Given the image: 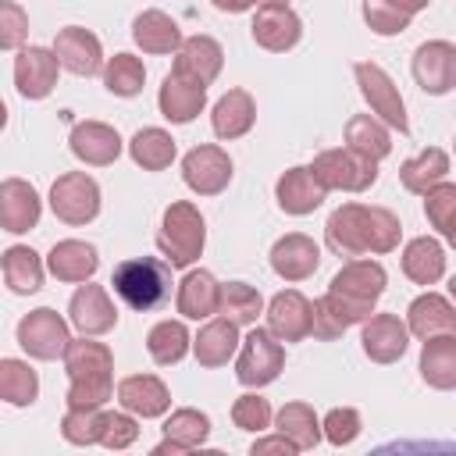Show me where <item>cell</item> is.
I'll use <instances>...</instances> for the list:
<instances>
[{"mask_svg": "<svg viewBox=\"0 0 456 456\" xmlns=\"http://www.w3.org/2000/svg\"><path fill=\"white\" fill-rule=\"evenodd\" d=\"M385 292V267L374 260H353L346 264L328 292L314 303V335L331 342L338 338L349 324H360L374 314V303Z\"/></svg>", "mask_w": 456, "mask_h": 456, "instance_id": "obj_1", "label": "cell"}, {"mask_svg": "<svg viewBox=\"0 0 456 456\" xmlns=\"http://www.w3.org/2000/svg\"><path fill=\"white\" fill-rule=\"evenodd\" d=\"M399 217L385 207H363V203H346L338 207L328 224V246L342 256H363V253H388L399 246Z\"/></svg>", "mask_w": 456, "mask_h": 456, "instance_id": "obj_2", "label": "cell"}, {"mask_svg": "<svg viewBox=\"0 0 456 456\" xmlns=\"http://www.w3.org/2000/svg\"><path fill=\"white\" fill-rule=\"evenodd\" d=\"M64 367L71 378L68 388V406L71 410H93L103 406L110 399L114 388V360L110 349L103 342H89V338H71L64 349Z\"/></svg>", "mask_w": 456, "mask_h": 456, "instance_id": "obj_3", "label": "cell"}, {"mask_svg": "<svg viewBox=\"0 0 456 456\" xmlns=\"http://www.w3.org/2000/svg\"><path fill=\"white\" fill-rule=\"evenodd\" d=\"M110 285L121 296V303L146 314L171 299V267L153 256H135V260H125L114 267Z\"/></svg>", "mask_w": 456, "mask_h": 456, "instance_id": "obj_4", "label": "cell"}, {"mask_svg": "<svg viewBox=\"0 0 456 456\" xmlns=\"http://www.w3.org/2000/svg\"><path fill=\"white\" fill-rule=\"evenodd\" d=\"M203 242H207V228H203L200 210L192 203H185V200L171 203L164 210L160 232H157V246L167 256V264L171 267H189L203 253Z\"/></svg>", "mask_w": 456, "mask_h": 456, "instance_id": "obj_5", "label": "cell"}, {"mask_svg": "<svg viewBox=\"0 0 456 456\" xmlns=\"http://www.w3.org/2000/svg\"><path fill=\"white\" fill-rule=\"evenodd\" d=\"M310 171L324 189H342V192H363L378 182V160L356 153V150H324L314 157Z\"/></svg>", "mask_w": 456, "mask_h": 456, "instance_id": "obj_6", "label": "cell"}, {"mask_svg": "<svg viewBox=\"0 0 456 456\" xmlns=\"http://www.w3.org/2000/svg\"><path fill=\"white\" fill-rule=\"evenodd\" d=\"M353 75H356V86H360L363 100L370 103V110H374L385 125H392V128H399V132L406 135V132H410L406 107H403V96H399L395 82L385 75V68L374 64V61H360V64L353 68Z\"/></svg>", "mask_w": 456, "mask_h": 456, "instance_id": "obj_7", "label": "cell"}, {"mask_svg": "<svg viewBox=\"0 0 456 456\" xmlns=\"http://www.w3.org/2000/svg\"><path fill=\"white\" fill-rule=\"evenodd\" d=\"M50 207L68 224H86L100 214V185L86 171H68L50 189Z\"/></svg>", "mask_w": 456, "mask_h": 456, "instance_id": "obj_8", "label": "cell"}, {"mask_svg": "<svg viewBox=\"0 0 456 456\" xmlns=\"http://www.w3.org/2000/svg\"><path fill=\"white\" fill-rule=\"evenodd\" d=\"M281 363H285V349L274 342L271 328H253L242 342V353H239V363H235V378L249 388H260L267 381H274L281 374Z\"/></svg>", "mask_w": 456, "mask_h": 456, "instance_id": "obj_9", "label": "cell"}, {"mask_svg": "<svg viewBox=\"0 0 456 456\" xmlns=\"http://www.w3.org/2000/svg\"><path fill=\"white\" fill-rule=\"evenodd\" d=\"M68 324L50 310V306H39V310H32L28 317H21V324H18V346L28 353V356H36V360H57V356H64V349H68Z\"/></svg>", "mask_w": 456, "mask_h": 456, "instance_id": "obj_10", "label": "cell"}, {"mask_svg": "<svg viewBox=\"0 0 456 456\" xmlns=\"http://www.w3.org/2000/svg\"><path fill=\"white\" fill-rule=\"evenodd\" d=\"M413 78L424 93L442 96L456 86V46L445 39L420 43L413 53Z\"/></svg>", "mask_w": 456, "mask_h": 456, "instance_id": "obj_11", "label": "cell"}, {"mask_svg": "<svg viewBox=\"0 0 456 456\" xmlns=\"http://www.w3.org/2000/svg\"><path fill=\"white\" fill-rule=\"evenodd\" d=\"M182 178L200 196H217L232 182V160L221 146H196L182 160Z\"/></svg>", "mask_w": 456, "mask_h": 456, "instance_id": "obj_12", "label": "cell"}, {"mask_svg": "<svg viewBox=\"0 0 456 456\" xmlns=\"http://www.w3.org/2000/svg\"><path fill=\"white\" fill-rule=\"evenodd\" d=\"M267 328L278 342H299V338L314 335V303L306 296H299L296 289L278 292L267 306Z\"/></svg>", "mask_w": 456, "mask_h": 456, "instance_id": "obj_13", "label": "cell"}, {"mask_svg": "<svg viewBox=\"0 0 456 456\" xmlns=\"http://www.w3.org/2000/svg\"><path fill=\"white\" fill-rule=\"evenodd\" d=\"M57 53L43 50V46H28L14 57V86L25 100H43L50 96V89L57 86Z\"/></svg>", "mask_w": 456, "mask_h": 456, "instance_id": "obj_14", "label": "cell"}, {"mask_svg": "<svg viewBox=\"0 0 456 456\" xmlns=\"http://www.w3.org/2000/svg\"><path fill=\"white\" fill-rule=\"evenodd\" d=\"M406 338H410V328L395 317V314H374L363 321V353L374 360V363H395L403 353H406Z\"/></svg>", "mask_w": 456, "mask_h": 456, "instance_id": "obj_15", "label": "cell"}, {"mask_svg": "<svg viewBox=\"0 0 456 456\" xmlns=\"http://www.w3.org/2000/svg\"><path fill=\"white\" fill-rule=\"evenodd\" d=\"M68 317L82 335H103L118 324V310L100 285H78V292L68 303Z\"/></svg>", "mask_w": 456, "mask_h": 456, "instance_id": "obj_16", "label": "cell"}, {"mask_svg": "<svg viewBox=\"0 0 456 456\" xmlns=\"http://www.w3.org/2000/svg\"><path fill=\"white\" fill-rule=\"evenodd\" d=\"M249 28H253V39L264 50H274V53L292 50L299 43V36H303V25L289 11V4H267V7H260Z\"/></svg>", "mask_w": 456, "mask_h": 456, "instance_id": "obj_17", "label": "cell"}, {"mask_svg": "<svg viewBox=\"0 0 456 456\" xmlns=\"http://www.w3.org/2000/svg\"><path fill=\"white\" fill-rule=\"evenodd\" d=\"M53 53H57L61 68H68L71 75H86V78L96 75V71H100V61H103L100 39H96L89 28H78V25H68V28L57 32Z\"/></svg>", "mask_w": 456, "mask_h": 456, "instance_id": "obj_18", "label": "cell"}, {"mask_svg": "<svg viewBox=\"0 0 456 456\" xmlns=\"http://www.w3.org/2000/svg\"><path fill=\"white\" fill-rule=\"evenodd\" d=\"M317 264H321L317 242L306 239V235H299V232H292V235H285V239H278V242L271 246V267H274V274L285 278V281H303V278H310V274L317 271Z\"/></svg>", "mask_w": 456, "mask_h": 456, "instance_id": "obj_19", "label": "cell"}, {"mask_svg": "<svg viewBox=\"0 0 456 456\" xmlns=\"http://www.w3.org/2000/svg\"><path fill=\"white\" fill-rule=\"evenodd\" d=\"M157 100H160V114H164L167 121L185 125V121H192V118L203 110V103H207V86L196 82V78H189V75L171 71V75L164 78Z\"/></svg>", "mask_w": 456, "mask_h": 456, "instance_id": "obj_20", "label": "cell"}, {"mask_svg": "<svg viewBox=\"0 0 456 456\" xmlns=\"http://www.w3.org/2000/svg\"><path fill=\"white\" fill-rule=\"evenodd\" d=\"M71 153L93 167L114 164L121 153V135L103 121H82L71 128Z\"/></svg>", "mask_w": 456, "mask_h": 456, "instance_id": "obj_21", "label": "cell"}, {"mask_svg": "<svg viewBox=\"0 0 456 456\" xmlns=\"http://www.w3.org/2000/svg\"><path fill=\"white\" fill-rule=\"evenodd\" d=\"M221 64H224V53H221V46L210 36H189L175 50V71L189 75V78H196L203 86H210L217 78Z\"/></svg>", "mask_w": 456, "mask_h": 456, "instance_id": "obj_22", "label": "cell"}, {"mask_svg": "<svg viewBox=\"0 0 456 456\" xmlns=\"http://www.w3.org/2000/svg\"><path fill=\"white\" fill-rule=\"evenodd\" d=\"M278 207L285 214H314L321 203H324V185L317 182V175L310 167H289L281 178H278Z\"/></svg>", "mask_w": 456, "mask_h": 456, "instance_id": "obj_23", "label": "cell"}, {"mask_svg": "<svg viewBox=\"0 0 456 456\" xmlns=\"http://www.w3.org/2000/svg\"><path fill=\"white\" fill-rule=\"evenodd\" d=\"M36 221H39V196H36V189L28 182H21V178H7L0 185V224H4V232L18 235V232L36 228Z\"/></svg>", "mask_w": 456, "mask_h": 456, "instance_id": "obj_24", "label": "cell"}, {"mask_svg": "<svg viewBox=\"0 0 456 456\" xmlns=\"http://www.w3.org/2000/svg\"><path fill=\"white\" fill-rule=\"evenodd\" d=\"M406 328L417 338H435V335H452L456 331V310L449 306V299H442L438 292H424L410 303L406 310Z\"/></svg>", "mask_w": 456, "mask_h": 456, "instance_id": "obj_25", "label": "cell"}, {"mask_svg": "<svg viewBox=\"0 0 456 456\" xmlns=\"http://www.w3.org/2000/svg\"><path fill=\"white\" fill-rule=\"evenodd\" d=\"M118 399L128 413H139V417H160L167 406H171V395H167V385L153 374H132L118 385Z\"/></svg>", "mask_w": 456, "mask_h": 456, "instance_id": "obj_26", "label": "cell"}, {"mask_svg": "<svg viewBox=\"0 0 456 456\" xmlns=\"http://www.w3.org/2000/svg\"><path fill=\"white\" fill-rule=\"evenodd\" d=\"M207 435H210V420L200 413V410H175L167 420H164V442L153 449L157 456H164V452H189V449H196V445H203L207 442Z\"/></svg>", "mask_w": 456, "mask_h": 456, "instance_id": "obj_27", "label": "cell"}, {"mask_svg": "<svg viewBox=\"0 0 456 456\" xmlns=\"http://www.w3.org/2000/svg\"><path fill=\"white\" fill-rule=\"evenodd\" d=\"M214 135L217 139H239L253 128L256 121V107H253V96L246 89H228L217 103H214Z\"/></svg>", "mask_w": 456, "mask_h": 456, "instance_id": "obj_28", "label": "cell"}, {"mask_svg": "<svg viewBox=\"0 0 456 456\" xmlns=\"http://www.w3.org/2000/svg\"><path fill=\"white\" fill-rule=\"evenodd\" d=\"M420 378L431 388H456V331L424 338L420 349Z\"/></svg>", "mask_w": 456, "mask_h": 456, "instance_id": "obj_29", "label": "cell"}, {"mask_svg": "<svg viewBox=\"0 0 456 456\" xmlns=\"http://www.w3.org/2000/svg\"><path fill=\"white\" fill-rule=\"evenodd\" d=\"M217 306H221V285L214 281V274L210 271H189L178 285V314L200 321V317L217 314Z\"/></svg>", "mask_w": 456, "mask_h": 456, "instance_id": "obj_30", "label": "cell"}, {"mask_svg": "<svg viewBox=\"0 0 456 456\" xmlns=\"http://www.w3.org/2000/svg\"><path fill=\"white\" fill-rule=\"evenodd\" d=\"M46 264H50L53 278H61V281H89L93 271H96V264H100V256H96V249L89 242L64 239V242H57L50 249Z\"/></svg>", "mask_w": 456, "mask_h": 456, "instance_id": "obj_31", "label": "cell"}, {"mask_svg": "<svg viewBox=\"0 0 456 456\" xmlns=\"http://www.w3.org/2000/svg\"><path fill=\"white\" fill-rule=\"evenodd\" d=\"M431 0H363V21L378 36H399L410 28L413 14L424 11Z\"/></svg>", "mask_w": 456, "mask_h": 456, "instance_id": "obj_32", "label": "cell"}, {"mask_svg": "<svg viewBox=\"0 0 456 456\" xmlns=\"http://www.w3.org/2000/svg\"><path fill=\"white\" fill-rule=\"evenodd\" d=\"M235 349H239V324L228 321V317L210 321V324L196 335V342H192V353H196V360H200L203 367H221V363H228Z\"/></svg>", "mask_w": 456, "mask_h": 456, "instance_id": "obj_33", "label": "cell"}, {"mask_svg": "<svg viewBox=\"0 0 456 456\" xmlns=\"http://www.w3.org/2000/svg\"><path fill=\"white\" fill-rule=\"evenodd\" d=\"M403 271L417 285H435L442 278V271H445V253H442L438 239L420 235V239L406 242V249H403Z\"/></svg>", "mask_w": 456, "mask_h": 456, "instance_id": "obj_34", "label": "cell"}, {"mask_svg": "<svg viewBox=\"0 0 456 456\" xmlns=\"http://www.w3.org/2000/svg\"><path fill=\"white\" fill-rule=\"evenodd\" d=\"M132 39L146 53H171V50L182 46V32H178V25L164 11H142L132 21Z\"/></svg>", "mask_w": 456, "mask_h": 456, "instance_id": "obj_35", "label": "cell"}, {"mask_svg": "<svg viewBox=\"0 0 456 456\" xmlns=\"http://www.w3.org/2000/svg\"><path fill=\"white\" fill-rule=\"evenodd\" d=\"M445 171H449V157H445V150L428 146L420 157H413V160H406V164L399 167V182H403L410 192L424 196L428 189H435L438 182H445Z\"/></svg>", "mask_w": 456, "mask_h": 456, "instance_id": "obj_36", "label": "cell"}, {"mask_svg": "<svg viewBox=\"0 0 456 456\" xmlns=\"http://www.w3.org/2000/svg\"><path fill=\"white\" fill-rule=\"evenodd\" d=\"M128 153L142 171H164L175 160V139L164 128H139L128 142Z\"/></svg>", "mask_w": 456, "mask_h": 456, "instance_id": "obj_37", "label": "cell"}, {"mask_svg": "<svg viewBox=\"0 0 456 456\" xmlns=\"http://www.w3.org/2000/svg\"><path fill=\"white\" fill-rule=\"evenodd\" d=\"M4 281L18 296L36 292L43 285V264H39V256L28 246H11L4 253Z\"/></svg>", "mask_w": 456, "mask_h": 456, "instance_id": "obj_38", "label": "cell"}, {"mask_svg": "<svg viewBox=\"0 0 456 456\" xmlns=\"http://www.w3.org/2000/svg\"><path fill=\"white\" fill-rule=\"evenodd\" d=\"M346 146L370 157V160H381V157H388L392 139H388L381 121H374L370 114H356V118L346 121Z\"/></svg>", "mask_w": 456, "mask_h": 456, "instance_id": "obj_39", "label": "cell"}, {"mask_svg": "<svg viewBox=\"0 0 456 456\" xmlns=\"http://www.w3.org/2000/svg\"><path fill=\"white\" fill-rule=\"evenodd\" d=\"M274 424H278V431H281L285 438H292L299 449H314V445L321 442V435H324V428L317 424V417H314V410H310L306 403H285V406L278 410Z\"/></svg>", "mask_w": 456, "mask_h": 456, "instance_id": "obj_40", "label": "cell"}, {"mask_svg": "<svg viewBox=\"0 0 456 456\" xmlns=\"http://www.w3.org/2000/svg\"><path fill=\"white\" fill-rule=\"evenodd\" d=\"M189 331H185V324L182 321H160V324H153L150 328V335H146V349H150V356L157 360V363H178L182 356H185V349H189Z\"/></svg>", "mask_w": 456, "mask_h": 456, "instance_id": "obj_41", "label": "cell"}, {"mask_svg": "<svg viewBox=\"0 0 456 456\" xmlns=\"http://www.w3.org/2000/svg\"><path fill=\"white\" fill-rule=\"evenodd\" d=\"M0 395L11 406H28L39 395V378L21 360H0Z\"/></svg>", "mask_w": 456, "mask_h": 456, "instance_id": "obj_42", "label": "cell"}, {"mask_svg": "<svg viewBox=\"0 0 456 456\" xmlns=\"http://www.w3.org/2000/svg\"><path fill=\"white\" fill-rule=\"evenodd\" d=\"M146 82V68L139 57L132 53H114L103 68V86L114 93V96H135Z\"/></svg>", "mask_w": 456, "mask_h": 456, "instance_id": "obj_43", "label": "cell"}, {"mask_svg": "<svg viewBox=\"0 0 456 456\" xmlns=\"http://www.w3.org/2000/svg\"><path fill=\"white\" fill-rule=\"evenodd\" d=\"M228 321H235V324H253L256 321V314L264 310V299H260V292L253 289V285H246V281H228V285H221V306H217Z\"/></svg>", "mask_w": 456, "mask_h": 456, "instance_id": "obj_44", "label": "cell"}, {"mask_svg": "<svg viewBox=\"0 0 456 456\" xmlns=\"http://www.w3.org/2000/svg\"><path fill=\"white\" fill-rule=\"evenodd\" d=\"M103 431H107V413L100 406L93 410H71L64 413L61 420V435L71 442V445H93V442H103Z\"/></svg>", "mask_w": 456, "mask_h": 456, "instance_id": "obj_45", "label": "cell"}, {"mask_svg": "<svg viewBox=\"0 0 456 456\" xmlns=\"http://www.w3.org/2000/svg\"><path fill=\"white\" fill-rule=\"evenodd\" d=\"M424 196H428V200H424V214H428L431 228L445 232V224L456 217V185H452V182H438V185L428 189Z\"/></svg>", "mask_w": 456, "mask_h": 456, "instance_id": "obj_46", "label": "cell"}, {"mask_svg": "<svg viewBox=\"0 0 456 456\" xmlns=\"http://www.w3.org/2000/svg\"><path fill=\"white\" fill-rule=\"evenodd\" d=\"M232 420L242 431H264L271 424V403L264 395H253V392L249 395H239L235 406H232Z\"/></svg>", "mask_w": 456, "mask_h": 456, "instance_id": "obj_47", "label": "cell"}, {"mask_svg": "<svg viewBox=\"0 0 456 456\" xmlns=\"http://www.w3.org/2000/svg\"><path fill=\"white\" fill-rule=\"evenodd\" d=\"M324 438L331 445H349L356 435H360V413L353 406H335L328 417H324Z\"/></svg>", "mask_w": 456, "mask_h": 456, "instance_id": "obj_48", "label": "cell"}, {"mask_svg": "<svg viewBox=\"0 0 456 456\" xmlns=\"http://www.w3.org/2000/svg\"><path fill=\"white\" fill-rule=\"evenodd\" d=\"M25 36H28V18H25V11H21L18 4L4 0V4H0V46H4V50H18Z\"/></svg>", "mask_w": 456, "mask_h": 456, "instance_id": "obj_49", "label": "cell"}, {"mask_svg": "<svg viewBox=\"0 0 456 456\" xmlns=\"http://www.w3.org/2000/svg\"><path fill=\"white\" fill-rule=\"evenodd\" d=\"M135 435H139V428H135L132 417H125V413H107V431H103V442H100V445H107V449H128V445L135 442Z\"/></svg>", "mask_w": 456, "mask_h": 456, "instance_id": "obj_50", "label": "cell"}, {"mask_svg": "<svg viewBox=\"0 0 456 456\" xmlns=\"http://www.w3.org/2000/svg\"><path fill=\"white\" fill-rule=\"evenodd\" d=\"M264 452H285V456H292V452H299V445L278 431V438H260L253 445V456H264Z\"/></svg>", "mask_w": 456, "mask_h": 456, "instance_id": "obj_51", "label": "cell"}, {"mask_svg": "<svg viewBox=\"0 0 456 456\" xmlns=\"http://www.w3.org/2000/svg\"><path fill=\"white\" fill-rule=\"evenodd\" d=\"M217 11H228V14H239V11H249L253 0H210Z\"/></svg>", "mask_w": 456, "mask_h": 456, "instance_id": "obj_52", "label": "cell"}, {"mask_svg": "<svg viewBox=\"0 0 456 456\" xmlns=\"http://www.w3.org/2000/svg\"><path fill=\"white\" fill-rule=\"evenodd\" d=\"M442 235H445V242H449V246L456 249V217H452V221L445 224V232H442Z\"/></svg>", "mask_w": 456, "mask_h": 456, "instance_id": "obj_53", "label": "cell"}, {"mask_svg": "<svg viewBox=\"0 0 456 456\" xmlns=\"http://www.w3.org/2000/svg\"><path fill=\"white\" fill-rule=\"evenodd\" d=\"M256 4H264V7H267V4H289V0H256Z\"/></svg>", "mask_w": 456, "mask_h": 456, "instance_id": "obj_54", "label": "cell"}, {"mask_svg": "<svg viewBox=\"0 0 456 456\" xmlns=\"http://www.w3.org/2000/svg\"><path fill=\"white\" fill-rule=\"evenodd\" d=\"M449 292H452V296H456V274H452V281H449Z\"/></svg>", "mask_w": 456, "mask_h": 456, "instance_id": "obj_55", "label": "cell"}]
</instances>
